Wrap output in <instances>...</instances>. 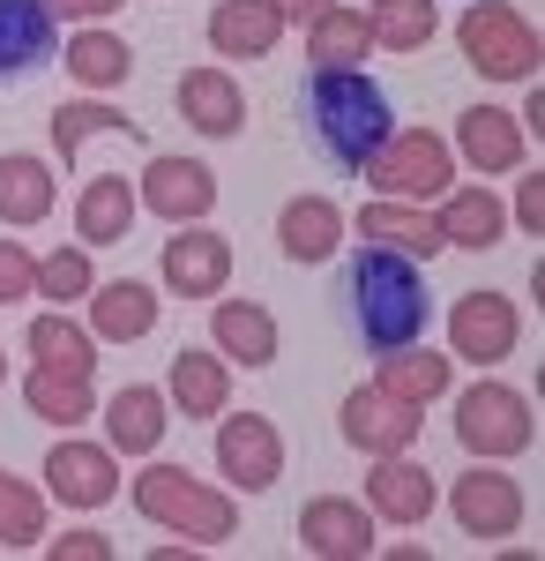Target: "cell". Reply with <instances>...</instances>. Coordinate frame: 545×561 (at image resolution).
I'll return each mask as SVG.
<instances>
[{"label": "cell", "mask_w": 545, "mask_h": 561, "mask_svg": "<svg viewBox=\"0 0 545 561\" xmlns=\"http://www.w3.org/2000/svg\"><path fill=\"white\" fill-rule=\"evenodd\" d=\"M426 314H433V293H426V277H419V255L359 248V255L344 262V322H351V337L374 359L419 345Z\"/></svg>", "instance_id": "6da1fadb"}, {"label": "cell", "mask_w": 545, "mask_h": 561, "mask_svg": "<svg viewBox=\"0 0 545 561\" xmlns=\"http://www.w3.org/2000/svg\"><path fill=\"white\" fill-rule=\"evenodd\" d=\"M306 135L336 173H367L374 150L396 135V105L359 68H314L306 76Z\"/></svg>", "instance_id": "7a4b0ae2"}, {"label": "cell", "mask_w": 545, "mask_h": 561, "mask_svg": "<svg viewBox=\"0 0 545 561\" xmlns=\"http://www.w3.org/2000/svg\"><path fill=\"white\" fill-rule=\"evenodd\" d=\"M135 510H142L150 524H172V531L202 539V547H224V539L240 531V510H232V494L202 486L195 472H179V465H150V472L135 479Z\"/></svg>", "instance_id": "3957f363"}, {"label": "cell", "mask_w": 545, "mask_h": 561, "mask_svg": "<svg viewBox=\"0 0 545 561\" xmlns=\"http://www.w3.org/2000/svg\"><path fill=\"white\" fill-rule=\"evenodd\" d=\"M456 45L486 83H531V76H538V31H531L508 0H478L456 23Z\"/></svg>", "instance_id": "277c9868"}, {"label": "cell", "mask_w": 545, "mask_h": 561, "mask_svg": "<svg viewBox=\"0 0 545 561\" xmlns=\"http://www.w3.org/2000/svg\"><path fill=\"white\" fill-rule=\"evenodd\" d=\"M531 434H538V420H531V397L508 382H478L456 397V442L471 449V457H515V449H531Z\"/></svg>", "instance_id": "5b68a950"}, {"label": "cell", "mask_w": 545, "mask_h": 561, "mask_svg": "<svg viewBox=\"0 0 545 561\" xmlns=\"http://www.w3.org/2000/svg\"><path fill=\"white\" fill-rule=\"evenodd\" d=\"M367 180H374V195H389V203H426V195H441L456 180V158H449V142L433 128H404L374 150Z\"/></svg>", "instance_id": "8992f818"}, {"label": "cell", "mask_w": 545, "mask_h": 561, "mask_svg": "<svg viewBox=\"0 0 545 561\" xmlns=\"http://www.w3.org/2000/svg\"><path fill=\"white\" fill-rule=\"evenodd\" d=\"M217 472L232 486H247V494H269L285 479V434L269 427L262 412H232L217 427Z\"/></svg>", "instance_id": "52a82bcc"}, {"label": "cell", "mask_w": 545, "mask_h": 561, "mask_svg": "<svg viewBox=\"0 0 545 561\" xmlns=\"http://www.w3.org/2000/svg\"><path fill=\"white\" fill-rule=\"evenodd\" d=\"M336 427L351 449H367V457H389V449H411L419 442V404H404V397H389V389H351L344 404H336Z\"/></svg>", "instance_id": "ba28073f"}, {"label": "cell", "mask_w": 545, "mask_h": 561, "mask_svg": "<svg viewBox=\"0 0 545 561\" xmlns=\"http://www.w3.org/2000/svg\"><path fill=\"white\" fill-rule=\"evenodd\" d=\"M217 203V173L202 158H150V173H142V210L165 217V225H195V217H210Z\"/></svg>", "instance_id": "9c48e42d"}, {"label": "cell", "mask_w": 545, "mask_h": 561, "mask_svg": "<svg viewBox=\"0 0 545 561\" xmlns=\"http://www.w3.org/2000/svg\"><path fill=\"white\" fill-rule=\"evenodd\" d=\"M515 300H501V293H463L456 307H449V345H456V359H478V367H494V359H508L515 352Z\"/></svg>", "instance_id": "30bf717a"}, {"label": "cell", "mask_w": 545, "mask_h": 561, "mask_svg": "<svg viewBox=\"0 0 545 561\" xmlns=\"http://www.w3.org/2000/svg\"><path fill=\"white\" fill-rule=\"evenodd\" d=\"M299 547L322 561H359V554H374V517L359 502H344V494H314L299 510Z\"/></svg>", "instance_id": "8fae6325"}, {"label": "cell", "mask_w": 545, "mask_h": 561, "mask_svg": "<svg viewBox=\"0 0 545 561\" xmlns=\"http://www.w3.org/2000/svg\"><path fill=\"white\" fill-rule=\"evenodd\" d=\"M165 285L179 300H217L232 285V240L224 232H202V225L165 240Z\"/></svg>", "instance_id": "7c38bea8"}, {"label": "cell", "mask_w": 545, "mask_h": 561, "mask_svg": "<svg viewBox=\"0 0 545 561\" xmlns=\"http://www.w3.org/2000/svg\"><path fill=\"white\" fill-rule=\"evenodd\" d=\"M449 510H456V524L471 539H508L523 524V486L501 479V472H463L449 486Z\"/></svg>", "instance_id": "4fadbf2b"}, {"label": "cell", "mask_w": 545, "mask_h": 561, "mask_svg": "<svg viewBox=\"0 0 545 561\" xmlns=\"http://www.w3.org/2000/svg\"><path fill=\"white\" fill-rule=\"evenodd\" d=\"M45 486H53V502H68V510H97V502L120 494L113 457L90 449V442H53V457H45Z\"/></svg>", "instance_id": "5bb4252c"}, {"label": "cell", "mask_w": 545, "mask_h": 561, "mask_svg": "<svg viewBox=\"0 0 545 561\" xmlns=\"http://www.w3.org/2000/svg\"><path fill=\"white\" fill-rule=\"evenodd\" d=\"M53 23H60V15H53L45 0H0V83L53 60V45H60Z\"/></svg>", "instance_id": "9a60e30c"}, {"label": "cell", "mask_w": 545, "mask_h": 561, "mask_svg": "<svg viewBox=\"0 0 545 561\" xmlns=\"http://www.w3.org/2000/svg\"><path fill=\"white\" fill-rule=\"evenodd\" d=\"M367 502H374L389 524H419L426 510L441 502V486H433L426 465H411L404 449H389V457H374V472H367Z\"/></svg>", "instance_id": "2e32d148"}, {"label": "cell", "mask_w": 545, "mask_h": 561, "mask_svg": "<svg viewBox=\"0 0 545 561\" xmlns=\"http://www.w3.org/2000/svg\"><path fill=\"white\" fill-rule=\"evenodd\" d=\"M285 38V15L269 0H217L210 8V45L224 60H269Z\"/></svg>", "instance_id": "e0dca14e"}, {"label": "cell", "mask_w": 545, "mask_h": 561, "mask_svg": "<svg viewBox=\"0 0 545 561\" xmlns=\"http://www.w3.org/2000/svg\"><path fill=\"white\" fill-rule=\"evenodd\" d=\"M90 330L105 345H135L158 330V293L142 277H113V285H90Z\"/></svg>", "instance_id": "ac0fdd59"}, {"label": "cell", "mask_w": 545, "mask_h": 561, "mask_svg": "<svg viewBox=\"0 0 545 561\" xmlns=\"http://www.w3.org/2000/svg\"><path fill=\"white\" fill-rule=\"evenodd\" d=\"M179 113H187V128H195V135H240V128H247V98H240V83H232L224 68H195V76H179Z\"/></svg>", "instance_id": "d6986e66"}, {"label": "cell", "mask_w": 545, "mask_h": 561, "mask_svg": "<svg viewBox=\"0 0 545 561\" xmlns=\"http://www.w3.org/2000/svg\"><path fill=\"white\" fill-rule=\"evenodd\" d=\"M344 225H351V217L336 210L329 195H299V203H285V217H277V240H285L292 262H329L336 248H344Z\"/></svg>", "instance_id": "ffe728a7"}, {"label": "cell", "mask_w": 545, "mask_h": 561, "mask_svg": "<svg viewBox=\"0 0 545 561\" xmlns=\"http://www.w3.org/2000/svg\"><path fill=\"white\" fill-rule=\"evenodd\" d=\"M210 330H217V352H224L232 367H269V359H277V314H269V307L217 300Z\"/></svg>", "instance_id": "44dd1931"}, {"label": "cell", "mask_w": 545, "mask_h": 561, "mask_svg": "<svg viewBox=\"0 0 545 561\" xmlns=\"http://www.w3.org/2000/svg\"><path fill=\"white\" fill-rule=\"evenodd\" d=\"M433 225H441V240H449V248H471V255H478V248H501V232H508L501 195H494V187H456V195L441 203Z\"/></svg>", "instance_id": "7402d4cb"}, {"label": "cell", "mask_w": 545, "mask_h": 561, "mask_svg": "<svg viewBox=\"0 0 545 561\" xmlns=\"http://www.w3.org/2000/svg\"><path fill=\"white\" fill-rule=\"evenodd\" d=\"M105 434H113V449L127 457H150L158 442H165V397L150 382H127L113 404H105Z\"/></svg>", "instance_id": "603a6c76"}, {"label": "cell", "mask_w": 545, "mask_h": 561, "mask_svg": "<svg viewBox=\"0 0 545 561\" xmlns=\"http://www.w3.org/2000/svg\"><path fill=\"white\" fill-rule=\"evenodd\" d=\"M127 225H135V187L120 173H97L83 187V203H76V240L83 248H113V240H127Z\"/></svg>", "instance_id": "cb8c5ba5"}, {"label": "cell", "mask_w": 545, "mask_h": 561, "mask_svg": "<svg viewBox=\"0 0 545 561\" xmlns=\"http://www.w3.org/2000/svg\"><path fill=\"white\" fill-rule=\"evenodd\" d=\"M359 232L374 248H396V255H441V225L426 210H411V203H389V195H374L359 210Z\"/></svg>", "instance_id": "d4e9b609"}, {"label": "cell", "mask_w": 545, "mask_h": 561, "mask_svg": "<svg viewBox=\"0 0 545 561\" xmlns=\"http://www.w3.org/2000/svg\"><path fill=\"white\" fill-rule=\"evenodd\" d=\"M456 142H463V158H471L478 173H508V165L523 158V128L508 121L501 105H471L456 121Z\"/></svg>", "instance_id": "484cf974"}, {"label": "cell", "mask_w": 545, "mask_h": 561, "mask_svg": "<svg viewBox=\"0 0 545 561\" xmlns=\"http://www.w3.org/2000/svg\"><path fill=\"white\" fill-rule=\"evenodd\" d=\"M23 397H31V412H38V420H53V427H76V420H90V412H97L90 375H68V367H31Z\"/></svg>", "instance_id": "4316f807"}, {"label": "cell", "mask_w": 545, "mask_h": 561, "mask_svg": "<svg viewBox=\"0 0 545 561\" xmlns=\"http://www.w3.org/2000/svg\"><path fill=\"white\" fill-rule=\"evenodd\" d=\"M224 397H232L224 359H202V352H179V359H172V404H179L187 420H217Z\"/></svg>", "instance_id": "83f0119b"}, {"label": "cell", "mask_w": 545, "mask_h": 561, "mask_svg": "<svg viewBox=\"0 0 545 561\" xmlns=\"http://www.w3.org/2000/svg\"><path fill=\"white\" fill-rule=\"evenodd\" d=\"M449 367L456 359H441V352H381V382L374 389H389V397H404V404H433L441 389H449Z\"/></svg>", "instance_id": "f1b7e54d"}, {"label": "cell", "mask_w": 545, "mask_h": 561, "mask_svg": "<svg viewBox=\"0 0 545 561\" xmlns=\"http://www.w3.org/2000/svg\"><path fill=\"white\" fill-rule=\"evenodd\" d=\"M45 210H53V173H45L38 158L8 150V158H0V217H8V225H38Z\"/></svg>", "instance_id": "f546056e"}, {"label": "cell", "mask_w": 545, "mask_h": 561, "mask_svg": "<svg viewBox=\"0 0 545 561\" xmlns=\"http://www.w3.org/2000/svg\"><path fill=\"white\" fill-rule=\"evenodd\" d=\"M367 15H351V8H322L314 23H306V53H314V68H351V60H367Z\"/></svg>", "instance_id": "4dcf8cb0"}, {"label": "cell", "mask_w": 545, "mask_h": 561, "mask_svg": "<svg viewBox=\"0 0 545 561\" xmlns=\"http://www.w3.org/2000/svg\"><path fill=\"white\" fill-rule=\"evenodd\" d=\"M127 68H135V53H127L113 31H83V38L68 45V76H76L83 90H120Z\"/></svg>", "instance_id": "1f68e13d"}, {"label": "cell", "mask_w": 545, "mask_h": 561, "mask_svg": "<svg viewBox=\"0 0 545 561\" xmlns=\"http://www.w3.org/2000/svg\"><path fill=\"white\" fill-rule=\"evenodd\" d=\"M90 135H127L135 142V121L127 113H113V105H90V98H68L60 113H53V142H60V158H83V142Z\"/></svg>", "instance_id": "d6a6232c"}, {"label": "cell", "mask_w": 545, "mask_h": 561, "mask_svg": "<svg viewBox=\"0 0 545 561\" xmlns=\"http://www.w3.org/2000/svg\"><path fill=\"white\" fill-rule=\"evenodd\" d=\"M31 359H38V367H68V375H90V367H97V345L83 337V322L38 314V322H31Z\"/></svg>", "instance_id": "836d02e7"}, {"label": "cell", "mask_w": 545, "mask_h": 561, "mask_svg": "<svg viewBox=\"0 0 545 561\" xmlns=\"http://www.w3.org/2000/svg\"><path fill=\"white\" fill-rule=\"evenodd\" d=\"M367 31H374V45H389V53H419V45L433 38V0H374V8H367Z\"/></svg>", "instance_id": "e575fe53"}, {"label": "cell", "mask_w": 545, "mask_h": 561, "mask_svg": "<svg viewBox=\"0 0 545 561\" xmlns=\"http://www.w3.org/2000/svg\"><path fill=\"white\" fill-rule=\"evenodd\" d=\"M45 539V494L23 486L15 472H0V547H38Z\"/></svg>", "instance_id": "d590c367"}, {"label": "cell", "mask_w": 545, "mask_h": 561, "mask_svg": "<svg viewBox=\"0 0 545 561\" xmlns=\"http://www.w3.org/2000/svg\"><path fill=\"white\" fill-rule=\"evenodd\" d=\"M90 285H97V277H90L83 248H60V255L38 262V293H45V300H90Z\"/></svg>", "instance_id": "8d00e7d4"}, {"label": "cell", "mask_w": 545, "mask_h": 561, "mask_svg": "<svg viewBox=\"0 0 545 561\" xmlns=\"http://www.w3.org/2000/svg\"><path fill=\"white\" fill-rule=\"evenodd\" d=\"M38 293V262L23 255V240H0V300H31Z\"/></svg>", "instance_id": "74e56055"}, {"label": "cell", "mask_w": 545, "mask_h": 561, "mask_svg": "<svg viewBox=\"0 0 545 561\" xmlns=\"http://www.w3.org/2000/svg\"><path fill=\"white\" fill-rule=\"evenodd\" d=\"M45 554L53 561H113V539H105V531H68V539H53Z\"/></svg>", "instance_id": "f35d334b"}, {"label": "cell", "mask_w": 545, "mask_h": 561, "mask_svg": "<svg viewBox=\"0 0 545 561\" xmlns=\"http://www.w3.org/2000/svg\"><path fill=\"white\" fill-rule=\"evenodd\" d=\"M515 217H523V232H538V225H545V180L538 173L515 187Z\"/></svg>", "instance_id": "ab89813d"}, {"label": "cell", "mask_w": 545, "mask_h": 561, "mask_svg": "<svg viewBox=\"0 0 545 561\" xmlns=\"http://www.w3.org/2000/svg\"><path fill=\"white\" fill-rule=\"evenodd\" d=\"M53 15H76V23H97V15H120L127 0H45Z\"/></svg>", "instance_id": "60d3db41"}, {"label": "cell", "mask_w": 545, "mask_h": 561, "mask_svg": "<svg viewBox=\"0 0 545 561\" xmlns=\"http://www.w3.org/2000/svg\"><path fill=\"white\" fill-rule=\"evenodd\" d=\"M269 8H277L285 23H314V15H322V8H336V0H269Z\"/></svg>", "instance_id": "b9f144b4"}, {"label": "cell", "mask_w": 545, "mask_h": 561, "mask_svg": "<svg viewBox=\"0 0 545 561\" xmlns=\"http://www.w3.org/2000/svg\"><path fill=\"white\" fill-rule=\"evenodd\" d=\"M0 382H8V359H0Z\"/></svg>", "instance_id": "7bdbcfd3"}]
</instances>
